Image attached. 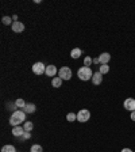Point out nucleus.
Masks as SVG:
<instances>
[{"label":"nucleus","mask_w":135,"mask_h":152,"mask_svg":"<svg viewBox=\"0 0 135 152\" xmlns=\"http://www.w3.org/2000/svg\"><path fill=\"white\" fill-rule=\"evenodd\" d=\"M26 120V113L23 110H16L11 114V117H9V125H12V126H19L22 122H25Z\"/></svg>","instance_id":"obj_1"},{"label":"nucleus","mask_w":135,"mask_h":152,"mask_svg":"<svg viewBox=\"0 0 135 152\" xmlns=\"http://www.w3.org/2000/svg\"><path fill=\"white\" fill-rule=\"evenodd\" d=\"M77 76H79L80 80H84V82H87V80L91 79L92 80V76H93V72H92V69L89 68V66H81V68H79V71H77Z\"/></svg>","instance_id":"obj_2"},{"label":"nucleus","mask_w":135,"mask_h":152,"mask_svg":"<svg viewBox=\"0 0 135 152\" xmlns=\"http://www.w3.org/2000/svg\"><path fill=\"white\" fill-rule=\"evenodd\" d=\"M91 118V111L87 110V109H81V110L77 113V121L80 122H87Z\"/></svg>","instance_id":"obj_3"},{"label":"nucleus","mask_w":135,"mask_h":152,"mask_svg":"<svg viewBox=\"0 0 135 152\" xmlns=\"http://www.w3.org/2000/svg\"><path fill=\"white\" fill-rule=\"evenodd\" d=\"M58 73H60V77L62 80H70L72 79V69H70L69 66H62V68L58 71Z\"/></svg>","instance_id":"obj_4"},{"label":"nucleus","mask_w":135,"mask_h":152,"mask_svg":"<svg viewBox=\"0 0 135 152\" xmlns=\"http://www.w3.org/2000/svg\"><path fill=\"white\" fill-rule=\"evenodd\" d=\"M32 72L38 76L43 75V73L46 72V65H45L43 63H35L34 65H32Z\"/></svg>","instance_id":"obj_5"},{"label":"nucleus","mask_w":135,"mask_h":152,"mask_svg":"<svg viewBox=\"0 0 135 152\" xmlns=\"http://www.w3.org/2000/svg\"><path fill=\"white\" fill-rule=\"evenodd\" d=\"M123 106H124V109L129 111H135V99L127 98L126 101H124V103H123Z\"/></svg>","instance_id":"obj_6"},{"label":"nucleus","mask_w":135,"mask_h":152,"mask_svg":"<svg viewBox=\"0 0 135 152\" xmlns=\"http://www.w3.org/2000/svg\"><path fill=\"white\" fill-rule=\"evenodd\" d=\"M111 60V54L107 53V52H104V53H101L100 56H99V61H100V65H105V64H108Z\"/></svg>","instance_id":"obj_7"},{"label":"nucleus","mask_w":135,"mask_h":152,"mask_svg":"<svg viewBox=\"0 0 135 152\" xmlns=\"http://www.w3.org/2000/svg\"><path fill=\"white\" fill-rule=\"evenodd\" d=\"M11 28H12L14 33H23V30H25V25H23L22 22H12V26H11Z\"/></svg>","instance_id":"obj_8"},{"label":"nucleus","mask_w":135,"mask_h":152,"mask_svg":"<svg viewBox=\"0 0 135 152\" xmlns=\"http://www.w3.org/2000/svg\"><path fill=\"white\" fill-rule=\"evenodd\" d=\"M11 132H12V136H15V137H22L23 133H25L26 130H25V128H23V126H14Z\"/></svg>","instance_id":"obj_9"},{"label":"nucleus","mask_w":135,"mask_h":152,"mask_svg":"<svg viewBox=\"0 0 135 152\" xmlns=\"http://www.w3.org/2000/svg\"><path fill=\"white\" fill-rule=\"evenodd\" d=\"M101 82H103V75L100 72H95L93 76H92V83L95 86H99V84H101Z\"/></svg>","instance_id":"obj_10"},{"label":"nucleus","mask_w":135,"mask_h":152,"mask_svg":"<svg viewBox=\"0 0 135 152\" xmlns=\"http://www.w3.org/2000/svg\"><path fill=\"white\" fill-rule=\"evenodd\" d=\"M58 72L57 71V68H56V65H47L46 66V72H45V75L46 76H56V73Z\"/></svg>","instance_id":"obj_11"},{"label":"nucleus","mask_w":135,"mask_h":152,"mask_svg":"<svg viewBox=\"0 0 135 152\" xmlns=\"http://www.w3.org/2000/svg\"><path fill=\"white\" fill-rule=\"evenodd\" d=\"M35 110H37V106H35L34 103H26L25 109H23V111H25V113H28V114H32Z\"/></svg>","instance_id":"obj_12"},{"label":"nucleus","mask_w":135,"mask_h":152,"mask_svg":"<svg viewBox=\"0 0 135 152\" xmlns=\"http://www.w3.org/2000/svg\"><path fill=\"white\" fill-rule=\"evenodd\" d=\"M81 54H82V50L80 48H74V49H72V52H70V57H72V58H79Z\"/></svg>","instance_id":"obj_13"},{"label":"nucleus","mask_w":135,"mask_h":152,"mask_svg":"<svg viewBox=\"0 0 135 152\" xmlns=\"http://www.w3.org/2000/svg\"><path fill=\"white\" fill-rule=\"evenodd\" d=\"M51 84H53V87L58 88V87H61V84H62V79H61L60 76H57V77H53V79H51Z\"/></svg>","instance_id":"obj_14"},{"label":"nucleus","mask_w":135,"mask_h":152,"mask_svg":"<svg viewBox=\"0 0 135 152\" xmlns=\"http://www.w3.org/2000/svg\"><path fill=\"white\" fill-rule=\"evenodd\" d=\"M99 72H100L101 75L108 73V72H110V65H108V64H105V65H100V66H99Z\"/></svg>","instance_id":"obj_15"},{"label":"nucleus","mask_w":135,"mask_h":152,"mask_svg":"<svg viewBox=\"0 0 135 152\" xmlns=\"http://www.w3.org/2000/svg\"><path fill=\"white\" fill-rule=\"evenodd\" d=\"M23 128H25L26 132H31L32 128H34V124H32L31 121H26L25 125H23Z\"/></svg>","instance_id":"obj_16"},{"label":"nucleus","mask_w":135,"mask_h":152,"mask_svg":"<svg viewBox=\"0 0 135 152\" xmlns=\"http://www.w3.org/2000/svg\"><path fill=\"white\" fill-rule=\"evenodd\" d=\"M1 152H16V149H15L14 145L8 144V145H4L3 148H1Z\"/></svg>","instance_id":"obj_17"},{"label":"nucleus","mask_w":135,"mask_h":152,"mask_svg":"<svg viewBox=\"0 0 135 152\" xmlns=\"http://www.w3.org/2000/svg\"><path fill=\"white\" fill-rule=\"evenodd\" d=\"M15 104H16V107H18V109H25L26 102L23 101L22 98H19V99H16V101H15Z\"/></svg>","instance_id":"obj_18"},{"label":"nucleus","mask_w":135,"mask_h":152,"mask_svg":"<svg viewBox=\"0 0 135 152\" xmlns=\"http://www.w3.org/2000/svg\"><path fill=\"white\" fill-rule=\"evenodd\" d=\"M66 120L69 121V122H73V121L77 120V114H74V113H68V115H66Z\"/></svg>","instance_id":"obj_19"},{"label":"nucleus","mask_w":135,"mask_h":152,"mask_svg":"<svg viewBox=\"0 0 135 152\" xmlns=\"http://www.w3.org/2000/svg\"><path fill=\"white\" fill-rule=\"evenodd\" d=\"M20 139V141H26V140H30L31 139V132H25L23 133L22 137H19Z\"/></svg>","instance_id":"obj_20"},{"label":"nucleus","mask_w":135,"mask_h":152,"mask_svg":"<svg viewBox=\"0 0 135 152\" xmlns=\"http://www.w3.org/2000/svg\"><path fill=\"white\" fill-rule=\"evenodd\" d=\"M30 152H43V149H42V147L39 145V144H34V145L31 147V151Z\"/></svg>","instance_id":"obj_21"},{"label":"nucleus","mask_w":135,"mask_h":152,"mask_svg":"<svg viewBox=\"0 0 135 152\" xmlns=\"http://www.w3.org/2000/svg\"><path fill=\"white\" fill-rule=\"evenodd\" d=\"M92 63H93V58L92 57H85V60H84V65L85 66H89L91 68V65H92Z\"/></svg>","instance_id":"obj_22"},{"label":"nucleus","mask_w":135,"mask_h":152,"mask_svg":"<svg viewBox=\"0 0 135 152\" xmlns=\"http://www.w3.org/2000/svg\"><path fill=\"white\" fill-rule=\"evenodd\" d=\"M11 20H12V18H9V16H3V19H1L3 25H11V26H12Z\"/></svg>","instance_id":"obj_23"},{"label":"nucleus","mask_w":135,"mask_h":152,"mask_svg":"<svg viewBox=\"0 0 135 152\" xmlns=\"http://www.w3.org/2000/svg\"><path fill=\"white\" fill-rule=\"evenodd\" d=\"M7 109H8V110H12V111H16V104H15V102H8V103H7Z\"/></svg>","instance_id":"obj_24"},{"label":"nucleus","mask_w":135,"mask_h":152,"mask_svg":"<svg viewBox=\"0 0 135 152\" xmlns=\"http://www.w3.org/2000/svg\"><path fill=\"white\" fill-rule=\"evenodd\" d=\"M130 118H131L132 121H135V111H131V115H130Z\"/></svg>","instance_id":"obj_25"},{"label":"nucleus","mask_w":135,"mask_h":152,"mask_svg":"<svg viewBox=\"0 0 135 152\" xmlns=\"http://www.w3.org/2000/svg\"><path fill=\"white\" fill-rule=\"evenodd\" d=\"M93 64H100V61H99V57H95V58H93Z\"/></svg>","instance_id":"obj_26"},{"label":"nucleus","mask_w":135,"mask_h":152,"mask_svg":"<svg viewBox=\"0 0 135 152\" xmlns=\"http://www.w3.org/2000/svg\"><path fill=\"white\" fill-rule=\"evenodd\" d=\"M120 152H132V149H130V148H123Z\"/></svg>","instance_id":"obj_27"}]
</instances>
